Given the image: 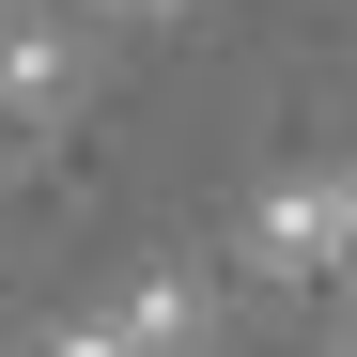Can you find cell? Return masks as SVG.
Returning <instances> with one entry per match:
<instances>
[{
	"label": "cell",
	"mask_w": 357,
	"mask_h": 357,
	"mask_svg": "<svg viewBox=\"0 0 357 357\" xmlns=\"http://www.w3.org/2000/svg\"><path fill=\"white\" fill-rule=\"evenodd\" d=\"M249 280H280V295H357V155L249 202Z\"/></svg>",
	"instance_id": "cell-1"
},
{
	"label": "cell",
	"mask_w": 357,
	"mask_h": 357,
	"mask_svg": "<svg viewBox=\"0 0 357 357\" xmlns=\"http://www.w3.org/2000/svg\"><path fill=\"white\" fill-rule=\"evenodd\" d=\"M63 93H78V31L63 16H16L0 31V125H47Z\"/></svg>",
	"instance_id": "cell-2"
},
{
	"label": "cell",
	"mask_w": 357,
	"mask_h": 357,
	"mask_svg": "<svg viewBox=\"0 0 357 357\" xmlns=\"http://www.w3.org/2000/svg\"><path fill=\"white\" fill-rule=\"evenodd\" d=\"M47 357H155V342H140L125 311H109V326H63V342H47Z\"/></svg>",
	"instance_id": "cell-3"
},
{
	"label": "cell",
	"mask_w": 357,
	"mask_h": 357,
	"mask_svg": "<svg viewBox=\"0 0 357 357\" xmlns=\"http://www.w3.org/2000/svg\"><path fill=\"white\" fill-rule=\"evenodd\" d=\"M93 16H155V0H93Z\"/></svg>",
	"instance_id": "cell-4"
}]
</instances>
